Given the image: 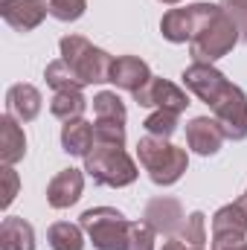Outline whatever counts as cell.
Segmentation results:
<instances>
[{
  "mask_svg": "<svg viewBox=\"0 0 247 250\" xmlns=\"http://www.w3.org/2000/svg\"><path fill=\"white\" fill-rule=\"evenodd\" d=\"M134 102L140 108H154V111H172V114H184L189 108V96L178 84L166 82V79H157L151 76L137 93H134Z\"/></svg>",
  "mask_w": 247,
  "mask_h": 250,
  "instance_id": "cell-7",
  "label": "cell"
},
{
  "mask_svg": "<svg viewBox=\"0 0 247 250\" xmlns=\"http://www.w3.org/2000/svg\"><path fill=\"white\" fill-rule=\"evenodd\" d=\"M44 79H47V84L59 93V90H82L84 87V82L67 67L64 59H56V62L47 64V70H44Z\"/></svg>",
  "mask_w": 247,
  "mask_h": 250,
  "instance_id": "cell-21",
  "label": "cell"
},
{
  "mask_svg": "<svg viewBox=\"0 0 247 250\" xmlns=\"http://www.w3.org/2000/svg\"><path fill=\"white\" fill-rule=\"evenodd\" d=\"M181 79L201 102H206L212 108V117L221 125L227 140H245L247 137V96L242 87H236L212 64H198V62L189 64Z\"/></svg>",
  "mask_w": 247,
  "mask_h": 250,
  "instance_id": "cell-1",
  "label": "cell"
},
{
  "mask_svg": "<svg viewBox=\"0 0 247 250\" xmlns=\"http://www.w3.org/2000/svg\"><path fill=\"white\" fill-rule=\"evenodd\" d=\"M93 143L125 146V123H117V120H96V125H93Z\"/></svg>",
  "mask_w": 247,
  "mask_h": 250,
  "instance_id": "cell-25",
  "label": "cell"
},
{
  "mask_svg": "<svg viewBox=\"0 0 247 250\" xmlns=\"http://www.w3.org/2000/svg\"><path fill=\"white\" fill-rule=\"evenodd\" d=\"M84 175L79 169H62L50 184H47V204L53 209H67L82 198Z\"/></svg>",
  "mask_w": 247,
  "mask_h": 250,
  "instance_id": "cell-12",
  "label": "cell"
},
{
  "mask_svg": "<svg viewBox=\"0 0 247 250\" xmlns=\"http://www.w3.org/2000/svg\"><path fill=\"white\" fill-rule=\"evenodd\" d=\"M137 157H140L143 169L148 172L151 184H157V187L178 184L184 178V172L189 169L186 148H178L169 140H160V137H151V134H145L137 143Z\"/></svg>",
  "mask_w": 247,
  "mask_h": 250,
  "instance_id": "cell-3",
  "label": "cell"
},
{
  "mask_svg": "<svg viewBox=\"0 0 247 250\" xmlns=\"http://www.w3.org/2000/svg\"><path fill=\"white\" fill-rule=\"evenodd\" d=\"M154 230L145 221H131V233H128V250H154Z\"/></svg>",
  "mask_w": 247,
  "mask_h": 250,
  "instance_id": "cell-27",
  "label": "cell"
},
{
  "mask_svg": "<svg viewBox=\"0 0 247 250\" xmlns=\"http://www.w3.org/2000/svg\"><path fill=\"white\" fill-rule=\"evenodd\" d=\"M0 15L15 32H32L50 15V0H0Z\"/></svg>",
  "mask_w": 247,
  "mask_h": 250,
  "instance_id": "cell-10",
  "label": "cell"
},
{
  "mask_svg": "<svg viewBox=\"0 0 247 250\" xmlns=\"http://www.w3.org/2000/svg\"><path fill=\"white\" fill-rule=\"evenodd\" d=\"M224 131L221 125L215 123V117H195L192 123L186 125V146L201 154V157H212L221 151V143H224Z\"/></svg>",
  "mask_w": 247,
  "mask_h": 250,
  "instance_id": "cell-11",
  "label": "cell"
},
{
  "mask_svg": "<svg viewBox=\"0 0 247 250\" xmlns=\"http://www.w3.org/2000/svg\"><path fill=\"white\" fill-rule=\"evenodd\" d=\"M178 117L181 114H172V111H154L145 117L143 128L151 134V137H160V140H169L175 131H178Z\"/></svg>",
  "mask_w": 247,
  "mask_h": 250,
  "instance_id": "cell-24",
  "label": "cell"
},
{
  "mask_svg": "<svg viewBox=\"0 0 247 250\" xmlns=\"http://www.w3.org/2000/svg\"><path fill=\"white\" fill-rule=\"evenodd\" d=\"M26 154V134L15 117H0V160L3 166H15Z\"/></svg>",
  "mask_w": 247,
  "mask_h": 250,
  "instance_id": "cell-15",
  "label": "cell"
},
{
  "mask_svg": "<svg viewBox=\"0 0 247 250\" xmlns=\"http://www.w3.org/2000/svg\"><path fill=\"white\" fill-rule=\"evenodd\" d=\"M192 12H195V35L189 47H192V59L198 64H215L242 41L239 26L224 6L192 3Z\"/></svg>",
  "mask_w": 247,
  "mask_h": 250,
  "instance_id": "cell-2",
  "label": "cell"
},
{
  "mask_svg": "<svg viewBox=\"0 0 247 250\" xmlns=\"http://www.w3.org/2000/svg\"><path fill=\"white\" fill-rule=\"evenodd\" d=\"M93 114L96 120H117V123H125V105L123 99L111 90H102L93 96Z\"/></svg>",
  "mask_w": 247,
  "mask_h": 250,
  "instance_id": "cell-22",
  "label": "cell"
},
{
  "mask_svg": "<svg viewBox=\"0 0 247 250\" xmlns=\"http://www.w3.org/2000/svg\"><path fill=\"white\" fill-rule=\"evenodd\" d=\"M160 250H206V248H195V245H186V242H181L178 236H172L169 242H163V248Z\"/></svg>",
  "mask_w": 247,
  "mask_h": 250,
  "instance_id": "cell-30",
  "label": "cell"
},
{
  "mask_svg": "<svg viewBox=\"0 0 247 250\" xmlns=\"http://www.w3.org/2000/svg\"><path fill=\"white\" fill-rule=\"evenodd\" d=\"M47 245L53 250H84V230H82V224L56 221L47 230Z\"/></svg>",
  "mask_w": 247,
  "mask_h": 250,
  "instance_id": "cell-19",
  "label": "cell"
},
{
  "mask_svg": "<svg viewBox=\"0 0 247 250\" xmlns=\"http://www.w3.org/2000/svg\"><path fill=\"white\" fill-rule=\"evenodd\" d=\"M212 250H247V242H239V245H221V248H212Z\"/></svg>",
  "mask_w": 247,
  "mask_h": 250,
  "instance_id": "cell-31",
  "label": "cell"
},
{
  "mask_svg": "<svg viewBox=\"0 0 247 250\" xmlns=\"http://www.w3.org/2000/svg\"><path fill=\"white\" fill-rule=\"evenodd\" d=\"M87 108V99L82 96V90H59L50 102V114L62 123H70V120H82Z\"/></svg>",
  "mask_w": 247,
  "mask_h": 250,
  "instance_id": "cell-20",
  "label": "cell"
},
{
  "mask_svg": "<svg viewBox=\"0 0 247 250\" xmlns=\"http://www.w3.org/2000/svg\"><path fill=\"white\" fill-rule=\"evenodd\" d=\"M224 9L233 15V21L239 26V35H242V41L247 44V9H236V6H224Z\"/></svg>",
  "mask_w": 247,
  "mask_h": 250,
  "instance_id": "cell-29",
  "label": "cell"
},
{
  "mask_svg": "<svg viewBox=\"0 0 247 250\" xmlns=\"http://www.w3.org/2000/svg\"><path fill=\"white\" fill-rule=\"evenodd\" d=\"M245 198H247V192H245Z\"/></svg>",
  "mask_w": 247,
  "mask_h": 250,
  "instance_id": "cell-34",
  "label": "cell"
},
{
  "mask_svg": "<svg viewBox=\"0 0 247 250\" xmlns=\"http://www.w3.org/2000/svg\"><path fill=\"white\" fill-rule=\"evenodd\" d=\"M41 105H44V99H41L38 87H32V84H26V82L12 84V87L6 90V111H9V117H15L18 123H32V120L41 114Z\"/></svg>",
  "mask_w": 247,
  "mask_h": 250,
  "instance_id": "cell-13",
  "label": "cell"
},
{
  "mask_svg": "<svg viewBox=\"0 0 247 250\" xmlns=\"http://www.w3.org/2000/svg\"><path fill=\"white\" fill-rule=\"evenodd\" d=\"M247 242V198L221 207L212 215V248Z\"/></svg>",
  "mask_w": 247,
  "mask_h": 250,
  "instance_id": "cell-8",
  "label": "cell"
},
{
  "mask_svg": "<svg viewBox=\"0 0 247 250\" xmlns=\"http://www.w3.org/2000/svg\"><path fill=\"white\" fill-rule=\"evenodd\" d=\"M59 50H62V59L67 62V67L87 84H102V82H111V64L114 59L93 47L84 35H64L59 41Z\"/></svg>",
  "mask_w": 247,
  "mask_h": 250,
  "instance_id": "cell-5",
  "label": "cell"
},
{
  "mask_svg": "<svg viewBox=\"0 0 247 250\" xmlns=\"http://www.w3.org/2000/svg\"><path fill=\"white\" fill-rule=\"evenodd\" d=\"M160 3H169V6H172V3H181V0H160Z\"/></svg>",
  "mask_w": 247,
  "mask_h": 250,
  "instance_id": "cell-33",
  "label": "cell"
},
{
  "mask_svg": "<svg viewBox=\"0 0 247 250\" xmlns=\"http://www.w3.org/2000/svg\"><path fill=\"white\" fill-rule=\"evenodd\" d=\"M82 230L93 242V250H128L131 221L114 207H93L79 215Z\"/></svg>",
  "mask_w": 247,
  "mask_h": 250,
  "instance_id": "cell-6",
  "label": "cell"
},
{
  "mask_svg": "<svg viewBox=\"0 0 247 250\" xmlns=\"http://www.w3.org/2000/svg\"><path fill=\"white\" fill-rule=\"evenodd\" d=\"M84 172L93 178V184L111 189L131 187L137 181V163L128 157L123 146H105V143H93L90 154L84 157Z\"/></svg>",
  "mask_w": 247,
  "mask_h": 250,
  "instance_id": "cell-4",
  "label": "cell"
},
{
  "mask_svg": "<svg viewBox=\"0 0 247 250\" xmlns=\"http://www.w3.org/2000/svg\"><path fill=\"white\" fill-rule=\"evenodd\" d=\"M87 9V0H50V15L62 23L79 21Z\"/></svg>",
  "mask_w": 247,
  "mask_h": 250,
  "instance_id": "cell-26",
  "label": "cell"
},
{
  "mask_svg": "<svg viewBox=\"0 0 247 250\" xmlns=\"http://www.w3.org/2000/svg\"><path fill=\"white\" fill-rule=\"evenodd\" d=\"M151 79V70L148 64L137 56H120L111 64V82L120 87V90H128V93H137L145 82Z\"/></svg>",
  "mask_w": 247,
  "mask_h": 250,
  "instance_id": "cell-14",
  "label": "cell"
},
{
  "mask_svg": "<svg viewBox=\"0 0 247 250\" xmlns=\"http://www.w3.org/2000/svg\"><path fill=\"white\" fill-rule=\"evenodd\" d=\"M224 6H236V9H247V0H224Z\"/></svg>",
  "mask_w": 247,
  "mask_h": 250,
  "instance_id": "cell-32",
  "label": "cell"
},
{
  "mask_svg": "<svg viewBox=\"0 0 247 250\" xmlns=\"http://www.w3.org/2000/svg\"><path fill=\"white\" fill-rule=\"evenodd\" d=\"M62 148L73 157H87L93 148V125L87 120H70L62 125Z\"/></svg>",
  "mask_w": 247,
  "mask_h": 250,
  "instance_id": "cell-18",
  "label": "cell"
},
{
  "mask_svg": "<svg viewBox=\"0 0 247 250\" xmlns=\"http://www.w3.org/2000/svg\"><path fill=\"white\" fill-rule=\"evenodd\" d=\"M18 189H21V178H18V172H15L12 166H3V169H0V207H3V209L12 207Z\"/></svg>",
  "mask_w": 247,
  "mask_h": 250,
  "instance_id": "cell-28",
  "label": "cell"
},
{
  "mask_svg": "<svg viewBox=\"0 0 247 250\" xmlns=\"http://www.w3.org/2000/svg\"><path fill=\"white\" fill-rule=\"evenodd\" d=\"M0 250H35V230L29 221L9 215L0 224Z\"/></svg>",
  "mask_w": 247,
  "mask_h": 250,
  "instance_id": "cell-17",
  "label": "cell"
},
{
  "mask_svg": "<svg viewBox=\"0 0 247 250\" xmlns=\"http://www.w3.org/2000/svg\"><path fill=\"white\" fill-rule=\"evenodd\" d=\"M143 221L157 233V236H178V230L184 227L186 215L184 207L178 198H169V195H160V198H151L143 209Z\"/></svg>",
  "mask_w": 247,
  "mask_h": 250,
  "instance_id": "cell-9",
  "label": "cell"
},
{
  "mask_svg": "<svg viewBox=\"0 0 247 250\" xmlns=\"http://www.w3.org/2000/svg\"><path fill=\"white\" fill-rule=\"evenodd\" d=\"M178 239L195 248H206V215L204 212H192L186 215L184 227L178 230Z\"/></svg>",
  "mask_w": 247,
  "mask_h": 250,
  "instance_id": "cell-23",
  "label": "cell"
},
{
  "mask_svg": "<svg viewBox=\"0 0 247 250\" xmlns=\"http://www.w3.org/2000/svg\"><path fill=\"white\" fill-rule=\"evenodd\" d=\"M160 32L169 44H186L195 35V12L192 6L186 9H169L160 21Z\"/></svg>",
  "mask_w": 247,
  "mask_h": 250,
  "instance_id": "cell-16",
  "label": "cell"
}]
</instances>
